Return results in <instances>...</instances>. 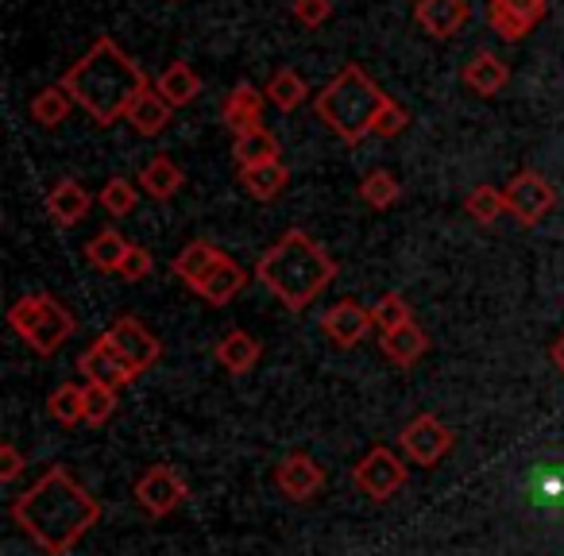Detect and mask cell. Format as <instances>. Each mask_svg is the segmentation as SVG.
Here are the masks:
<instances>
[{"label": "cell", "mask_w": 564, "mask_h": 556, "mask_svg": "<svg viewBox=\"0 0 564 556\" xmlns=\"http://www.w3.org/2000/svg\"><path fill=\"white\" fill-rule=\"evenodd\" d=\"M9 514L47 556H66L101 522V502L55 464L12 502Z\"/></svg>", "instance_id": "obj_1"}, {"label": "cell", "mask_w": 564, "mask_h": 556, "mask_svg": "<svg viewBox=\"0 0 564 556\" xmlns=\"http://www.w3.org/2000/svg\"><path fill=\"white\" fill-rule=\"evenodd\" d=\"M58 86L74 97V105H78L82 112L94 117V124L109 128V124H117V120H128L135 97H140L143 89H151V81L132 55H124L109 35H97L94 47L63 74Z\"/></svg>", "instance_id": "obj_2"}, {"label": "cell", "mask_w": 564, "mask_h": 556, "mask_svg": "<svg viewBox=\"0 0 564 556\" xmlns=\"http://www.w3.org/2000/svg\"><path fill=\"white\" fill-rule=\"evenodd\" d=\"M256 279L271 298H279L291 314L310 309L337 279V259L322 248L310 232L291 228L274 248H267L256 263Z\"/></svg>", "instance_id": "obj_3"}, {"label": "cell", "mask_w": 564, "mask_h": 556, "mask_svg": "<svg viewBox=\"0 0 564 556\" xmlns=\"http://www.w3.org/2000/svg\"><path fill=\"white\" fill-rule=\"evenodd\" d=\"M391 97L379 89V81L371 78L364 66L348 63L329 78V86L314 97V112L322 117V124L333 135H340V143L356 148L376 132V117L383 112V105Z\"/></svg>", "instance_id": "obj_4"}, {"label": "cell", "mask_w": 564, "mask_h": 556, "mask_svg": "<svg viewBox=\"0 0 564 556\" xmlns=\"http://www.w3.org/2000/svg\"><path fill=\"white\" fill-rule=\"evenodd\" d=\"M9 325L35 356H55L78 332V317L51 294H24L9 309Z\"/></svg>", "instance_id": "obj_5"}, {"label": "cell", "mask_w": 564, "mask_h": 556, "mask_svg": "<svg viewBox=\"0 0 564 556\" xmlns=\"http://www.w3.org/2000/svg\"><path fill=\"white\" fill-rule=\"evenodd\" d=\"M502 197H507V212H510V217H514L518 225L533 228V225H541L549 212H553L556 186L541 171H518L514 178L507 182Z\"/></svg>", "instance_id": "obj_6"}, {"label": "cell", "mask_w": 564, "mask_h": 556, "mask_svg": "<svg viewBox=\"0 0 564 556\" xmlns=\"http://www.w3.org/2000/svg\"><path fill=\"white\" fill-rule=\"evenodd\" d=\"M406 479H410V471H406V464H402V456L383 445L371 448L368 456H360V464L352 468L356 491L368 494V499H376V502L394 499V494L406 487Z\"/></svg>", "instance_id": "obj_7"}, {"label": "cell", "mask_w": 564, "mask_h": 556, "mask_svg": "<svg viewBox=\"0 0 564 556\" xmlns=\"http://www.w3.org/2000/svg\"><path fill=\"white\" fill-rule=\"evenodd\" d=\"M132 494H135V502H140L143 514L166 517L189 499V487H186V479L171 468V464H155V468H148L140 479H135Z\"/></svg>", "instance_id": "obj_8"}, {"label": "cell", "mask_w": 564, "mask_h": 556, "mask_svg": "<svg viewBox=\"0 0 564 556\" xmlns=\"http://www.w3.org/2000/svg\"><path fill=\"white\" fill-rule=\"evenodd\" d=\"M399 440H402V453H406L410 460L422 464V468H433V464L445 460L448 448H453V429H448L441 417L417 414L414 422L399 433Z\"/></svg>", "instance_id": "obj_9"}, {"label": "cell", "mask_w": 564, "mask_h": 556, "mask_svg": "<svg viewBox=\"0 0 564 556\" xmlns=\"http://www.w3.org/2000/svg\"><path fill=\"white\" fill-rule=\"evenodd\" d=\"M78 371L86 375V383H101V386H112V391H120V386L140 379V371L112 348V340L105 337V332L78 356Z\"/></svg>", "instance_id": "obj_10"}, {"label": "cell", "mask_w": 564, "mask_h": 556, "mask_svg": "<svg viewBox=\"0 0 564 556\" xmlns=\"http://www.w3.org/2000/svg\"><path fill=\"white\" fill-rule=\"evenodd\" d=\"M549 17V0H487V24L507 43H518Z\"/></svg>", "instance_id": "obj_11"}, {"label": "cell", "mask_w": 564, "mask_h": 556, "mask_svg": "<svg viewBox=\"0 0 564 556\" xmlns=\"http://www.w3.org/2000/svg\"><path fill=\"white\" fill-rule=\"evenodd\" d=\"M105 337L112 340V348H117L140 375L148 368H155V360L163 356V345L155 340V332H151L143 321H135V317H117V321L105 329Z\"/></svg>", "instance_id": "obj_12"}, {"label": "cell", "mask_w": 564, "mask_h": 556, "mask_svg": "<svg viewBox=\"0 0 564 556\" xmlns=\"http://www.w3.org/2000/svg\"><path fill=\"white\" fill-rule=\"evenodd\" d=\"M274 483L291 502H310L322 494L325 487V468L310 453H291L282 456L279 468H274Z\"/></svg>", "instance_id": "obj_13"}, {"label": "cell", "mask_w": 564, "mask_h": 556, "mask_svg": "<svg viewBox=\"0 0 564 556\" xmlns=\"http://www.w3.org/2000/svg\"><path fill=\"white\" fill-rule=\"evenodd\" d=\"M371 325H376L371 309L360 306L356 298H340L337 306H329V309H325V317H322V332L337 348H356L371 332Z\"/></svg>", "instance_id": "obj_14"}, {"label": "cell", "mask_w": 564, "mask_h": 556, "mask_svg": "<svg viewBox=\"0 0 564 556\" xmlns=\"http://www.w3.org/2000/svg\"><path fill=\"white\" fill-rule=\"evenodd\" d=\"M471 17L468 0H417L414 4V20L425 35L433 40H453L456 32H464Z\"/></svg>", "instance_id": "obj_15"}, {"label": "cell", "mask_w": 564, "mask_h": 556, "mask_svg": "<svg viewBox=\"0 0 564 556\" xmlns=\"http://www.w3.org/2000/svg\"><path fill=\"white\" fill-rule=\"evenodd\" d=\"M267 105L271 101H267L263 89H256L251 81H240V86L225 97V105H220V117L232 128V135H248V132H256V128H263Z\"/></svg>", "instance_id": "obj_16"}, {"label": "cell", "mask_w": 564, "mask_h": 556, "mask_svg": "<svg viewBox=\"0 0 564 556\" xmlns=\"http://www.w3.org/2000/svg\"><path fill=\"white\" fill-rule=\"evenodd\" d=\"M43 205H47V217L55 220L58 228H74V225H82V220H86L94 197L86 194V186H82V182L63 178V182H55V186L47 189V201H43Z\"/></svg>", "instance_id": "obj_17"}, {"label": "cell", "mask_w": 564, "mask_h": 556, "mask_svg": "<svg viewBox=\"0 0 564 556\" xmlns=\"http://www.w3.org/2000/svg\"><path fill=\"white\" fill-rule=\"evenodd\" d=\"M220 259H225V251H220L213 240H189L186 248L174 255L171 271H174V279H182V283L189 286V291H197V286L205 283V274H209Z\"/></svg>", "instance_id": "obj_18"}, {"label": "cell", "mask_w": 564, "mask_h": 556, "mask_svg": "<svg viewBox=\"0 0 564 556\" xmlns=\"http://www.w3.org/2000/svg\"><path fill=\"white\" fill-rule=\"evenodd\" d=\"M507 81H510V66L502 63L499 55H491V51H476V55L468 58V66H464V86L479 97L502 94Z\"/></svg>", "instance_id": "obj_19"}, {"label": "cell", "mask_w": 564, "mask_h": 556, "mask_svg": "<svg viewBox=\"0 0 564 556\" xmlns=\"http://www.w3.org/2000/svg\"><path fill=\"white\" fill-rule=\"evenodd\" d=\"M243 286H248V271H243L240 263H236V259H220L217 266H213L209 274H205V283L197 286L194 294H202L205 302H209V306H228V302L236 298V294L243 291Z\"/></svg>", "instance_id": "obj_20"}, {"label": "cell", "mask_w": 564, "mask_h": 556, "mask_svg": "<svg viewBox=\"0 0 564 556\" xmlns=\"http://www.w3.org/2000/svg\"><path fill=\"white\" fill-rule=\"evenodd\" d=\"M259 356H263V345L243 329H228L225 337L217 340V363L228 375H248L259 363Z\"/></svg>", "instance_id": "obj_21"}, {"label": "cell", "mask_w": 564, "mask_h": 556, "mask_svg": "<svg viewBox=\"0 0 564 556\" xmlns=\"http://www.w3.org/2000/svg\"><path fill=\"white\" fill-rule=\"evenodd\" d=\"M135 182H140V189L151 197V201H171V197L186 186V174H182V166L174 163L171 155H155L148 166H143Z\"/></svg>", "instance_id": "obj_22"}, {"label": "cell", "mask_w": 564, "mask_h": 556, "mask_svg": "<svg viewBox=\"0 0 564 556\" xmlns=\"http://www.w3.org/2000/svg\"><path fill=\"white\" fill-rule=\"evenodd\" d=\"M171 117H174V105L166 101L159 89H143V94L135 97L132 112H128V124L140 135H159V132H166Z\"/></svg>", "instance_id": "obj_23"}, {"label": "cell", "mask_w": 564, "mask_h": 556, "mask_svg": "<svg viewBox=\"0 0 564 556\" xmlns=\"http://www.w3.org/2000/svg\"><path fill=\"white\" fill-rule=\"evenodd\" d=\"M379 345H383L387 360L399 363V368H414V363L430 352V337H425V329L414 321L402 325V329H394V332H383Z\"/></svg>", "instance_id": "obj_24"}, {"label": "cell", "mask_w": 564, "mask_h": 556, "mask_svg": "<svg viewBox=\"0 0 564 556\" xmlns=\"http://www.w3.org/2000/svg\"><path fill=\"white\" fill-rule=\"evenodd\" d=\"M155 89L174 105V109H186V105H194L197 97H202V74L186 63H171L163 74H159Z\"/></svg>", "instance_id": "obj_25"}, {"label": "cell", "mask_w": 564, "mask_h": 556, "mask_svg": "<svg viewBox=\"0 0 564 556\" xmlns=\"http://www.w3.org/2000/svg\"><path fill=\"white\" fill-rule=\"evenodd\" d=\"M286 182H291V171L279 163H263V166H243L240 171V186L248 197H256V201H274V197L286 189Z\"/></svg>", "instance_id": "obj_26"}, {"label": "cell", "mask_w": 564, "mask_h": 556, "mask_svg": "<svg viewBox=\"0 0 564 556\" xmlns=\"http://www.w3.org/2000/svg\"><path fill=\"white\" fill-rule=\"evenodd\" d=\"M263 94L279 112H294V109H302V105L310 101V86H306V78H302L299 70H274L271 81L263 86Z\"/></svg>", "instance_id": "obj_27"}, {"label": "cell", "mask_w": 564, "mask_h": 556, "mask_svg": "<svg viewBox=\"0 0 564 556\" xmlns=\"http://www.w3.org/2000/svg\"><path fill=\"white\" fill-rule=\"evenodd\" d=\"M232 159L236 166H263V163H279V140H274L267 128H256L248 135H236L232 143Z\"/></svg>", "instance_id": "obj_28"}, {"label": "cell", "mask_w": 564, "mask_h": 556, "mask_svg": "<svg viewBox=\"0 0 564 556\" xmlns=\"http://www.w3.org/2000/svg\"><path fill=\"white\" fill-rule=\"evenodd\" d=\"M124 255H128V240L117 232V228H105V232H97L94 240L86 243V259L105 274H117L120 263H124Z\"/></svg>", "instance_id": "obj_29"}, {"label": "cell", "mask_w": 564, "mask_h": 556, "mask_svg": "<svg viewBox=\"0 0 564 556\" xmlns=\"http://www.w3.org/2000/svg\"><path fill=\"white\" fill-rule=\"evenodd\" d=\"M70 109H74V97L66 94L63 86H47V89H40V94H35V101H32V120H35L40 128H58V124H66Z\"/></svg>", "instance_id": "obj_30"}, {"label": "cell", "mask_w": 564, "mask_h": 556, "mask_svg": "<svg viewBox=\"0 0 564 556\" xmlns=\"http://www.w3.org/2000/svg\"><path fill=\"white\" fill-rule=\"evenodd\" d=\"M47 414L55 417L58 425L86 422V386H78V383L55 386V391H51V399H47Z\"/></svg>", "instance_id": "obj_31"}, {"label": "cell", "mask_w": 564, "mask_h": 556, "mask_svg": "<svg viewBox=\"0 0 564 556\" xmlns=\"http://www.w3.org/2000/svg\"><path fill=\"white\" fill-rule=\"evenodd\" d=\"M135 205H140V182L117 174L101 186V209L109 217H128V212H135Z\"/></svg>", "instance_id": "obj_32"}, {"label": "cell", "mask_w": 564, "mask_h": 556, "mask_svg": "<svg viewBox=\"0 0 564 556\" xmlns=\"http://www.w3.org/2000/svg\"><path fill=\"white\" fill-rule=\"evenodd\" d=\"M360 197L371 209H391L402 197V186L391 171H371V174H364V182H360Z\"/></svg>", "instance_id": "obj_33"}, {"label": "cell", "mask_w": 564, "mask_h": 556, "mask_svg": "<svg viewBox=\"0 0 564 556\" xmlns=\"http://www.w3.org/2000/svg\"><path fill=\"white\" fill-rule=\"evenodd\" d=\"M464 209H468V217L476 220V225H495V220L507 212V197L495 186H476L468 194V201H464Z\"/></svg>", "instance_id": "obj_34"}, {"label": "cell", "mask_w": 564, "mask_h": 556, "mask_svg": "<svg viewBox=\"0 0 564 556\" xmlns=\"http://www.w3.org/2000/svg\"><path fill=\"white\" fill-rule=\"evenodd\" d=\"M371 317H376V329L379 332H394L402 329V325L414 321V314H410V302L402 298V294H383V298L371 306Z\"/></svg>", "instance_id": "obj_35"}, {"label": "cell", "mask_w": 564, "mask_h": 556, "mask_svg": "<svg viewBox=\"0 0 564 556\" xmlns=\"http://www.w3.org/2000/svg\"><path fill=\"white\" fill-rule=\"evenodd\" d=\"M112 414H117V391L101 383H86V422L105 425Z\"/></svg>", "instance_id": "obj_36"}, {"label": "cell", "mask_w": 564, "mask_h": 556, "mask_svg": "<svg viewBox=\"0 0 564 556\" xmlns=\"http://www.w3.org/2000/svg\"><path fill=\"white\" fill-rule=\"evenodd\" d=\"M151 271H155V255H151L143 243H128V255L117 271L120 279H124V283H143V279H151Z\"/></svg>", "instance_id": "obj_37"}, {"label": "cell", "mask_w": 564, "mask_h": 556, "mask_svg": "<svg viewBox=\"0 0 564 556\" xmlns=\"http://www.w3.org/2000/svg\"><path fill=\"white\" fill-rule=\"evenodd\" d=\"M406 124H410V112L402 109L399 101H387V105H383V112L376 117V132H371V135H383V140H394V135H399Z\"/></svg>", "instance_id": "obj_38"}, {"label": "cell", "mask_w": 564, "mask_h": 556, "mask_svg": "<svg viewBox=\"0 0 564 556\" xmlns=\"http://www.w3.org/2000/svg\"><path fill=\"white\" fill-rule=\"evenodd\" d=\"M333 17V0H294V20L302 28H322Z\"/></svg>", "instance_id": "obj_39"}, {"label": "cell", "mask_w": 564, "mask_h": 556, "mask_svg": "<svg viewBox=\"0 0 564 556\" xmlns=\"http://www.w3.org/2000/svg\"><path fill=\"white\" fill-rule=\"evenodd\" d=\"M28 468L24 453H20L17 445H0V483H12V479H20Z\"/></svg>", "instance_id": "obj_40"}, {"label": "cell", "mask_w": 564, "mask_h": 556, "mask_svg": "<svg viewBox=\"0 0 564 556\" xmlns=\"http://www.w3.org/2000/svg\"><path fill=\"white\" fill-rule=\"evenodd\" d=\"M549 356H553V363H556V368L564 371V332H561V337L553 340V348H549Z\"/></svg>", "instance_id": "obj_41"}]
</instances>
